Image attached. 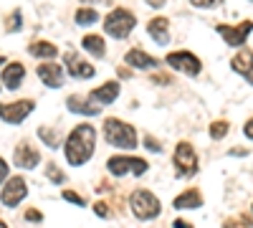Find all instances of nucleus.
Wrapping results in <instances>:
<instances>
[{
    "instance_id": "f257e3e1",
    "label": "nucleus",
    "mask_w": 253,
    "mask_h": 228,
    "mask_svg": "<svg viewBox=\"0 0 253 228\" xmlns=\"http://www.w3.org/2000/svg\"><path fill=\"white\" fill-rule=\"evenodd\" d=\"M94 144H96V127L94 124H76L71 130L66 144H63V155H66V162L74 165V168H81L86 165L94 155Z\"/></svg>"
},
{
    "instance_id": "f03ea898",
    "label": "nucleus",
    "mask_w": 253,
    "mask_h": 228,
    "mask_svg": "<svg viewBox=\"0 0 253 228\" xmlns=\"http://www.w3.org/2000/svg\"><path fill=\"white\" fill-rule=\"evenodd\" d=\"M104 139H107L112 147H119V150H134L137 147V130L132 127L129 122H122V119H114L109 117L104 122Z\"/></svg>"
},
{
    "instance_id": "7ed1b4c3",
    "label": "nucleus",
    "mask_w": 253,
    "mask_h": 228,
    "mask_svg": "<svg viewBox=\"0 0 253 228\" xmlns=\"http://www.w3.org/2000/svg\"><path fill=\"white\" fill-rule=\"evenodd\" d=\"M129 208L132 213L139 218V221H152L162 213V203L160 198L152 193V190H144V188H137L132 195H129Z\"/></svg>"
},
{
    "instance_id": "20e7f679",
    "label": "nucleus",
    "mask_w": 253,
    "mask_h": 228,
    "mask_svg": "<svg viewBox=\"0 0 253 228\" xmlns=\"http://www.w3.org/2000/svg\"><path fill=\"white\" fill-rule=\"evenodd\" d=\"M137 26V18L132 10H126V8H114L107 18H104V33L122 41L132 33V28Z\"/></svg>"
},
{
    "instance_id": "39448f33",
    "label": "nucleus",
    "mask_w": 253,
    "mask_h": 228,
    "mask_svg": "<svg viewBox=\"0 0 253 228\" xmlns=\"http://www.w3.org/2000/svg\"><path fill=\"white\" fill-rule=\"evenodd\" d=\"M107 170L114 178H124V175H137L142 178L147 170H150V162L142 157H132V155H114L107 160Z\"/></svg>"
},
{
    "instance_id": "423d86ee",
    "label": "nucleus",
    "mask_w": 253,
    "mask_h": 228,
    "mask_svg": "<svg viewBox=\"0 0 253 228\" xmlns=\"http://www.w3.org/2000/svg\"><path fill=\"white\" fill-rule=\"evenodd\" d=\"M172 162H175V168H177V178H193L198 173V168H200L198 152H195V147L190 142H177Z\"/></svg>"
},
{
    "instance_id": "0eeeda50",
    "label": "nucleus",
    "mask_w": 253,
    "mask_h": 228,
    "mask_svg": "<svg viewBox=\"0 0 253 228\" xmlns=\"http://www.w3.org/2000/svg\"><path fill=\"white\" fill-rule=\"evenodd\" d=\"M167 66L175 69V71H182L187 76H198L203 71V64H200V58L193 53V51H172V53H167Z\"/></svg>"
},
{
    "instance_id": "6e6552de",
    "label": "nucleus",
    "mask_w": 253,
    "mask_h": 228,
    "mask_svg": "<svg viewBox=\"0 0 253 228\" xmlns=\"http://www.w3.org/2000/svg\"><path fill=\"white\" fill-rule=\"evenodd\" d=\"M33 109H36L33 99H18V101H10V104H0V119L8 124H20L26 117H31Z\"/></svg>"
},
{
    "instance_id": "1a4fd4ad",
    "label": "nucleus",
    "mask_w": 253,
    "mask_h": 228,
    "mask_svg": "<svg viewBox=\"0 0 253 228\" xmlns=\"http://www.w3.org/2000/svg\"><path fill=\"white\" fill-rule=\"evenodd\" d=\"M251 31H253V20H243V23H238V26H228V23H220L218 26V36L225 41L230 48L243 46L246 38L251 36Z\"/></svg>"
},
{
    "instance_id": "9d476101",
    "label": "nucleus",
    "mask_w": 253,
    "mask_h": 228,
    "mask_svg": "<svg viewBox=\"0 0 253 228\" xmlns=\"http://www.w3.org/2000/svg\"><path fill=\"white\" fill-rule=\"evenodd\" d=\"M26 195H28V182L23 178H8L5 185L0 188V203L8 205V208H15Z\"/></svg>"
},
{
    "instance_id": "9b49d317",
    "label": "nucleus",
    "mask_w": 253,
    "mask_h": 228,
    "mask_svg": "<svg viewBox=\"0 0 253 228\" xmlns=\"http://www.w3.org/2000/svg\"><path fill=\"white\" fill-rule=\"evenodd\" d=\"M63 69H66L74 79H94V74H96V69L89 64V61H84L76 51L63 53Z\"/></svg>"
},
{
    "instance_id": "f8f14e48",
    "label": "nucleus",
    "mask_w": 253,
    "mask_h": 228,
    "mask_svg": "<svg viewBox=\"0 0 253 228\" xmlns=\"http://www.w3.org/2000/svg\"><path fill=\"white\" fill-rule=\"evenodd\" d=\"M36 74H38V79L43 81L48 89H61V87H63V79H66L63 69H61L58 64H53V61H46V64L41 61L38 69H36Z\"/></svg>"
},
{
    "instance_id": "ddd939ff",
    "label": "nucleus",
    "mask_w": 253,
    "mask_h": 228,
    "mask_svg": "<svg viewBox=\"0 0 253 228\" xmlns=\"http://www.w3.org/2000/svg\"><path fill=\"white\" fill-rule=\"evenodd\" d=\"M13 160H15V165L20 170H33L36 165L41 162V152L33 147L31 142H20L18 147H15V155H13Z\"/></svg>"
},
{
    "instance_id": "4468645a",
    "label": "nucleus",
    "mask_w": 253,
    "mask_h": 228,
    "mask_svg": "<svg viewBox=\"0 0 253 228\" xmlns=\"http://www.w3.org/2000/svg\"><path fill=\"white\" fill-rule=\"evenodd\" d=\"M66 109L69 112H74V114H84V117H94V114H99L101 112V104H96V101L89 96V99H84V96H79V94H71L69 99H66Z\"/></svg>"
},
{
    "instance_id": "2eb2a0df",
    "label": "nucleus",
    "mask_w": 253,
    "mask_h": 228,
    "mask_svg": "<svg viewBox=\"0 0 253 228\" xmlns=\"http://www.w3.org/2000/svg\"><path fill=\"white\" fill-rule=\"evenodd\" d=\"M23 79H26V66L20 64V61H10V64H5V69H3V87L8 91L20 89Z\"/></svg>"
},
{
    "instance_id": "dca6fc26",
    "label": "nucleus",
    "mask_w": 253,
    "mask_h": 228,
    "mask_svg": "<svg viewBox=\"0 0 253 228\" xmlns=\"http://www.w3.org/2000/svg\"><path fill=\"white\" fill-rule=\"evenodd\" d=\"M147 33L152 36V41L157 46H167L170 44V20L162 18V15L152 18L150 23H147Z\"/></svg>"
},
{
    "instance_id": "f3484780",
    "label": "nucleus",
    "mask_w": 253,
    "mask_h": 228,
    "mask_svg": "<svg viewBox=\"0 0 253 228\" xmlns=\"http://www.w3.org/2000/svg\"><path fill=\"white\" fill-rule=\"evenodd\" d=\"M96 104H112V101H117V96H119V81H104L101 87H96V89H91V94H89Z\"/></svg>"
},
{
    "instance_id": "a211bd4d",
    "label": "nucleus",
    "mask_w": 253,
    "mask_h": 228,
    "mask_svg": "<svg viewBox=\"0 0 253 228\" xmlns=\"http://www.w3.org/2000/svg\"><path fill=\"white\" fill-rule=\"evenodd\" d=\"M124 61H126V66H132V69H155L160 61L155 58V56H150V53H144L142 48H129L126 51V56H124Z\"/></svg>"
},
{
    "instance_id": "6ab92c4d",
    "label": "nucleus",
    "mask_w": 253,
    "mask_h": 228,
    "mask_svg": "<svg viewBox=\"0 0 253 228\" xmlns=\"http://www.w3.org/2000/svg\"><path fill=\"white\" fill-rule=\"evenodd\" d=\"M172 205L177 211H187V208H200L203 205V193L198 190V188H190V190H182L175 200H172Z\"/></svg>"
},
{
    "instance_id": "aec40b11",
    "label": "nucleus",
    "mask_w": 253,
    "mask_h": 228,
    "mask_svg": "<svg viewBox=\"0 0 253 228\" xmlns=\"http://www.w3.org/2000/svg\"><path fill=\"white\" fill-rule=\"evenodd\" d=\"M230 69H233L236 74H251L253 71V51L251 48H243L241 53H236L233 58H230Z\"/></svg>"
},
{
    "instance_id": "412c9836",
    "label": "nucleus",
    "mask_w": 253,
    "mask_h": 228,
    "mask_svg": "<svg viewBox=\"0 0 253 228\" xmlns=\"http://www.w3.org/2000/svg\"><path fill=\"white\" fill-rule=\"evenodd\" d=\"M81 48H86V51H89L91 56H96V58L107 56V44H104V38L96 36V33L84 36V38H81Z\"/></svg>"
},
{
    "instance_id": "4be33fe9",
    "label": "nucleus",
    "mask_w": 253,
    "mask_h": 228,
    "mask_svg": "<svg viewBox=\"0 0 253 228\" xmlns=\"http://www.w3.org/2000/svg\"><path fill=\"white\" fill-rule=\"evenodd\" d=\"M28 53L36 56V58H56L58 56V48L51 44V41H33V44L28 46Z\"/></svg>"
},
{
    "instance_id": "5701e85b",
    "label": "nucleus",
    "mask_w": 253,
    "mask_h": 228,
    "mask_svg": "<svg viewBox=\"0 0 253 228\" xmlns=\"http://www.w3.org/2000/svg\"><path fill=\"white\" fill-rule=\"evenodd\" d=\"M74 20H76V26H91L99 20V13L94 8H79L74 13Z\"/></svg>"
},
{
    "instance_id": "b1692460",
    "label": "nucleus",
    "mask_w": 253,
    "mask_h": 228,
    "mask_svg": "<svg viewBox=\"0 0 253 228\" xmlns=\"http://www.w3.org/2000/svg\"><path fill=\"white\" fill-rule=\"evenodd\" d=\"M228 130H230V124H228L225 119H218V122H213V124H210L208 135H210V139H223V137L228 135Z\"/></svg>"
},
{
    "instance_id": "393cba45",
    "label": "nucleus",
    "mask_w": 253,
    "mask_h": 228,
    "mask_svg": "<svg viewBox=\"0 0 253 228\" xmlns=\"http://www.w3.org/2000/svg\"><path fill=\"white\" fill-rule=\"evenodd\" d=\"M223 228H253V221H251V216L238 213V216H233V218L223 221Z\"/></svg>"
},
{
    "instance_id": "a878e982",
    "label": "nucleus",
    "mask_w": 253,
    "mask_h": 228,
    "mask_svg": "<svg viewBox=\"0 0 253 228\" xmlns=\"http://www.w3.org/2000/svg\"><path fill=\"white\" fill-rule=\"evenodd\" d=\"M20 26H23V15H20V10H13L5 20V28H8V33H15V31H20Z\"/></svg>"
},
{
    "instance_id": "bb28decb",
    "label": "nucleus",
    "mask_w": 253,
    "mask_h": 228,
    "mask_svg": "<svg viewBox=\"0 0 253 228\" xmlns=\"http://www.w3.org/2000/svg\"><path fill=\"white\" fill-rule=\"evenodd\" d=\"M38 137L43 139V142L48 144L51 150H56V147H58V137H56V135H53L48 127H38Z\"/></svg>"
},
{
    "instance_id": "cd10ccee",
    "label": "nucleus",
    "mask_w": 253,
    "mask_h": 228,
    "mask_svg": "<svg viewBox=\"0 0 253 228\" xmlns=\"http://www.w3.org/2000/svg\"><path fill=\"white\" fill-rule=\"evenodd\" d=\"M46 175H48V180H51V182H56V185L66 182V175H63V173H61V170L56 168L53 162H48V165H46Z\"/></svg>"
},
{
    "instance_id": "c85d7f7f",
    "label": "nucleus",
    "mask_w": 253,
    "mask_h": 228,
    "mask_svg": "<svg viewBox=\"0 0 253 228\" xmlns=\"http://www.w3.org/2000/svg\"><path fill=\"white\" fill-rule=\"evenodd\" d=\"M61 195H63V200H69V203L79 205V208H84V205H86V200H84V198H81L79 193H74V190H63Z\"/></svg>"
},
{
    "instance_id": "c756f323",
    "label": "nucleus",
    "mask_w": 253,
    "mask_h": 228,
    "mask_svg": "<svg viewBox=\"0 0 253 228\" xmlns=\"http://www.w3.org/2000/svg\"><path fill=\"white\" fill-rule=\"evenodd\" d=\"M223 0H190V5H195V8H203V10H210V8H215L220 5Z\"/></svg>"
},
{
    "instance_id": "7c9ffc66",
    "label": "nucleus",
    "mask_w": 253,
    "mask_h": 228,
    "mask_svg": "<svg viewBox=\"0 0 253 228\" xmlns=\"http://www.w3.org/2000/svg\"><path fill=\"white\" fill-rule=\"evenodd\" d=\"M144 144H147V150H150V152H162V144L155 137H150V135L144 137Z\"/></svg>"
},
{
    "instance_id": "2f4dec72",
    "label": "nucleus",
    "mask_w": 253,
    "mask_h": 228,
    "mask_svg": "<svg viewBox=\"0 0 253 228\" xmlns=\"http://www.w3.org/2000/svg\"><path fill=\"white\" fill-rule=\"evenodd\" d=\"M94 213L99 216V218H109L112 213H109V205L107 203H94Z\"/></svg>"
},
{
    "instance_id": "473e14b6",
    "label": "nucleus",
    "mask_w": 253,
    "mask_h": 228,
    "mask_svg": "<svg viewBox=\"0 0 253 228\" xmlns=\"http://www.w3.org/2000/svg\"><path fill=\"white\" fill-rule=\"evenodd\" d=\"M8 180V162L0 157V182H5Z\"/></svg>"
},
{
    "instance_id": "72a5a7b5",
    "label": "nucleus",
    "mask_w": 253,
    "mask_h": 228,
    "mask_svg": "<svg viewBox=\"0 0 253 228\" xmlns=\"http://www.w3.org/2000/svg\"><path fill=\"white\" fill-rule=\"evenodd\" d=\"M26 218L28 221H33V223H38V221H43V216H41L36 208H31V211H26Z\"/></svg>"
},
{
    "instance_id": "f704fd0d",
    "label": "nucleus",
    "mask_w": 253,
    "mask_h": 228,
    "mask_svg": "<svg viewBox=\"0 0 253 228\" xmlns=\"http://www.w3.org/2000/svg\"><path fill=\"white\" fill-rule=\"evenodd\" d=\"M243 135H246L248 139H253V119H248V122L243 124Z\"/></svg>"
},
{
    "instance_id": "c9c22d12",
    "label": "nucleus",
    "mask_w": 253,
    "mask_h": 228,
    "mask_svg": "<svg viewBox=\"0 0 253 228\" xmlns=\"http://www.w3.org/2000/svg\"><path fill=\"white\" fill-rule=\"evenodd\" d=\"M172 228H193L187 221H182V218H175V223H172Z\"/></svg>"
},
{
    "instance_id": "e433bc0d",
    "label": "nucleus",
    "mask_w": 253,
    "mask_h": 228,
    "mask_svg": "<svg viewBox=\"0 0 253 228\" xmlns=\"http://www.w3.org/2000/svg\"><path fill=\"white\" fill-rule=\"evenodd\" d=\"M147 5H152V8H162V5H165V0H147Z\"/></svg>"
},
{
    "instance_id": "4c0bfd02",
    "label": "nucleus",
    "mask_w": 253,
    "mask_h": 228,
    "mask_svg": "<svg viewBox=\"0 0 253 228\" xmlns=\"http://www.w3.org/2000/svg\"><path fill=\"white\" fill-rule=\"evenodd\" d=\"M5 64H8V61H5V56H0V69H3Z\"/></svg>"
},
{
    "instance_id": "58836bf2",
    "label": "nucleus",
    "mask_w": 253,
    "mask_h": 228,
    "mask_svg": "<svg viewBox=\"0 0 253 228\" xmlns=\"http://www.w3.org/2000/svg\"><path fill=\"white\" fill-rule=\"evenodd\" d=\"M246 79H248V81H251V84H253V71H251V74H246Z\"/></svg>"
},
{
    "instance_id": "ea45409f",
    "label": "nucleus",
    "mask_w": 253,
    "mask_h": 228,
    "mask_svg": "<svg viewBox=\"0 0 253 228\" xmlns=\"http://www.w3.org/2000/svg\"><path fill=\"white\" fill-rule=\"evenodd\" d=\"M0 228H8V226H5V221H0Z\"/></svg>"
},
{
    "instance_id": "a19ab883",
    "label": "nucleus",
    "mask_w": 253,
    "mask_h": 228,
    "mask_svg": "<svg viewBox=\"0 0 253 228\" xmlns=\"http://www.w3.org/2000/svg\"><path fill=\"white\" fill-rule=\"evenodd\" d=\"M251 3H253V0H251Z\"/></svg>"
}]
</instances>
